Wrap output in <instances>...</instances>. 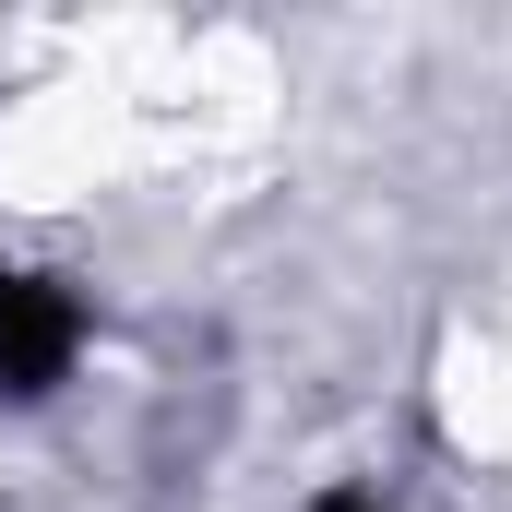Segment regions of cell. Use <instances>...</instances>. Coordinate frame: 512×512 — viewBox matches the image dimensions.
Returning a JSON list of instances; mask_svg holds the SVG:
<instances>
[{"instance_id":"6da1fadb","label":"cell","mask_w":512,"mask_h":512,"mask_svg":"<svg viewBox=\"0 0 512 512\" xmlns=\"http://www.w3.org/2000/svg\"><path fill=\"white\" fill-rule=\"evenodd\" d=\"M84 298L60 286V274H36V262H0V405H48V393L72 382V358H84Z\"/></svg>"},{"instance_id":"7a4b0ae2","label":"cell","mask_w":512,"mask_h":512,"mask_svg":"<svg viewBox=\"0 0 512 512\" xmlns=\"http://www.w3.org/2000/svg\"><path fill=\"white\" fill-rule=\"evenodd\" d=\"M310 512H393V501H382V489H322Z\"/></svg>"}]
</instances>
